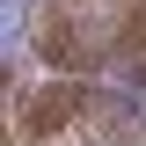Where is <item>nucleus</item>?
<instances>
[{"mask_svg": "<svg viewBox=\"0 0 146 146\" xmlns=\"http://www.w3.org/2000/svg\"><path fill=\"white\" fill-rule=\"evenodd\" d=\"M88 102H95V95L80 88V80H51L36 102H22V139H44V131H58L66 117H80Z\"/></svg>", "mask_w": 146, "mask_h": 146, "instance_id": "nucleus-1", "label": "nucleus"}]
</instances>
